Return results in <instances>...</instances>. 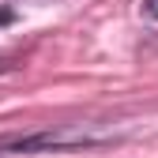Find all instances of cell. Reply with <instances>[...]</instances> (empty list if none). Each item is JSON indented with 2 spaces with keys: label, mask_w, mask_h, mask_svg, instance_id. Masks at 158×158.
<instances>
[{
  "label": "cell",
  "mask_w": 158,
  "mask_h": 158,
  "mask_svg": "<svg viewBox=\"0 0 158 158\" xmlns=\"http://www.w3.org/2000/svg\"><path fill=\"white\" fill-rule=\"evenodd\" d=\"M147 11H151V15L158 19V0H147Z\"/></svg>",
  "instance_id": "obj_1"
}]
</instances>
